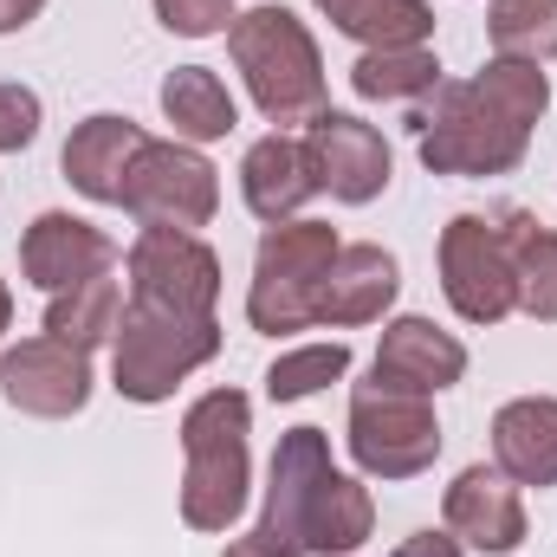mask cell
Segmentation results:
<instances>
[{"label":"cell","mask_w":557,"mask_h":557,"mask_svg":"<svg viewBox=\"0 0 557 557\" xmlns=\"http://www.w3.org/2000/svg\"><path fill=\"white\" fill-rule=\"evenodd\" d=\"M376 532V506L370 493L331 467V441L324 428H292L273 447V473H267V512L247 532L267 557H344Z\"/></svg>","instance_id":"1"},{"label":"cell","mask_w":557,"mask_h":557,"mask_svg":"<svg viewBox=\"0 0 557 557\" xmlns=\"http://www.w3.org/2000/svg\"><path fill=\"white\" fill-rule=\"evenodd\" d=\"M227 52H234L267 124H311L324 111V59H318V39L305 33V20L292 7L234 13Z\"/></svg>","instance_id":"2"},{"label":"cell","mask_w":557,"mask_h":557,"mask_svg":"<svg viewBox=\"0 0 557 557\" xmlns=\"http://www.w3.org/2000/svg\"><path fill=\"white\" fill-rule=\"evenodd\" d=\"M247 428L253 409L240 389H208L188 416H182V454H188V473H182V519L195 532H227L247 506Z\"/></svg>","instance_id":"3"},{"label":"cell","mask_w":557,"mask_h":557,"mask_svg":"<svg viewBox=\"0 0 557 557\" xmlns=\"http://www.w3.org/2000/svg\"><path fill=\"white\" fill-rule=\"evenodd\" d=\"M416 131H421V162L434 175H512L525 162V143L532 131L512 124L506 111H493L480 98V85H447L434 98H421L416 111Z\"/></svg>","instance_id":"4"},{"label":"cell","mask_w":557,"mask_h":557,"mask_svg":"<svg viewBox=\"0 0 557 557\" xmlns=\"http://www.w3.org/2000/svg\"><path fill=\"white\" fill-rule=\"evenodd\" d=\"M221 324L214 318H175L156 305H131L111 337V383L124 403H169L182 376L214 363Z\"/></svg>","instance_id":"5"},{"label":"cell","mask_w":557,"mask_h":557,"mask_svg":"<svg viewBox=\"0 0 557 557\" xmlns=\"http://www.w3.org/2000/svg\"><path fill=\"white\" fill-rule=\"evenodd\" d=\"M337 260V234L324 221H278L267 227L260 253H253V292H247V318L253 331H305L318 324V285Z\"/></svg>","instance_id":"6"},{"label":"cell","mask_w":557,"mask_h":557,"mask_svg":"<svg viewBox=\"0 0 557 557\" xmlns=\"http://www.w3.org/2000/svg\"><path fill=\"white\" fill-rule=\"evenodd\" d=\"M441 292L467 324H499L519 305L506 208L499 214H454L441 227Z\"/></svg>","instance_id":"7"},{"label":"cell","mask_w":557,"mask_h":557,"mask_svg":"<svg viewBox=\"0 0 557 557\" xmlns=\"http://www.w3.org/2000/svg\"><path fill=\"white\" fill-rule=\"evenodd\" d=\"M441 454V421L428 396H396L383 383H363L350 396V460L370 480H416Z\"/></svg>","instance_id":"8"},{"label":"cell","mask_w":557,"mask_h":557,"mask_svg":"<svg viewBox=\"0 0 557 557\" xmlns=\"http://www.w3.org/2000/svg\"><path fill=\"white\" fill-rule=\"evenodd\" d=\"M124 208L137 214L143 227L195 234L221 208V175H214V162L195 143H156L149 137L137 156V169H131V182H124Z\"/></svg>","instance_id":"9"},{"label":"cell","mask_w":557,"mask_h":557,"mask_svg":"<svg viewBox=\"0 0 557 557\" xmlns=\"http://www.w3.org/2000/svg\"><path fill=\"white\" fill-rule=\"evenodd\" d=\"M124 273H131V305H156V311H175V318H214L221 260L195 234L143 227L131 260H124Z\"/></svg>","instance_id":"10"},{"label":"cell","mask_w":557,"mask_h":557,"mask_svg":"<svg viewBox=\"0 0 557 557\" xmlns=\"http://www.w3.org/2000/svg\"><path fill=\"white\" fill-rule=\"evenodd\" d=\"M0 396L7 409L39 421H65L91 403V350L65 337H20L0 357Z\"/></svg>","instance_id":"11"},{"label":"cell","mask_w":557,"mask_h":557,"mask_svg":"<svg viewBox=\"0 0 557 557\" xmlns=\"http://www.w3.org/2000/svg\"><path fill=\"white\" fill-rule=\"evenodd\" d=\"M305 162H311V182L331 195V201H376L389 188V143L376 124L350 117V111H318L311 131H305Z\"/></svg>","instance_id":"12"},{"label":"cell","mask_w":557,"mask_h":557,"mask_svg":"<svg viewBox=\"0 0 557 557\" xmlns=\"http://www.w3.org/2000/svg\"><path fill=\"white\" fill-rule=\"evenodd\" d=\"M111 260H117L111 234L91 227V221H78V214H59V208L39 214L20 234V273H26V285H39V292H72L78 278L111 273Z\"/></svg>","instance_id":"13"},{"label":"cell","mask_w":557,"mask_h":557,"mask_svg":"<svg viewBox=\"0 0 557 557\" xmlns=\"http://www.w3.org/2000/svg\"><path fill=\"white\" fill-rule=\"evenodd\" d=\"M441 519L473 552H519L525 545V506L499 467H460L447 499H441Z\"/></svg>","instance_id":"14"},{"label":"cell","mask_w":557,"mask_h":557,"mask_svg":"<svg viewBox=\"0 0 557 557\" xmlns=\"http://www.w3.org/2000/svg\"><path fill=\"white\" fill-rule=\"evenodd\" d=\"M467 376V344L447 337L434 318H396L376 344V383L396 396H441Z\"/></svg>","instance_id":"15"},{"label":"cell","mask_w":557,"mask_h":557,"mask_svg":"<svg viewBox=\"0 0 557 557\" xmlns=\"http://www.w3.org/2000/svg\"><path fill=\"white\" fill-rule=\"evenodd\" d=\"M396 292H403L396 253H383V247H370V240L337 247L331 273H324V285H318V324H331V331L376 324V318L396 305Z\"/></svg>","instance_id":"16"},{"label":"cell","mask_w":557,"mask_h":557,"mask_svg":"<svg viewBox=\"0 0 557 557\" xmlns=\"http://www.w3.org/2000/svg\"><path fill=\"white\" fill-rule=\"evenodd\" d=\"M143 131L131 117H85L72 137H65V156H59V169H65V182L78 188V195H91V201H117L124 208V182H131V169H137L143 156Z\"/></svg>","instance_id":"17"},{"label":"cell","mask_w":557,"mask_h":557,"mask_svg":"<svg viewBox=\"0 0 557 557\" xmlns=\"http://www.w3.org/2000/svg\"><path fill=\"white\" fill-rule=\"evenodd\" d=\"M493 467L512 486H557V396H519L493 416Z\"/></svg>","instance_id":"18"},{"label":"cell","mask_w":557,"mask_h":557,"mask_svg":"<svg viewBox=\"0 0 557 557\" xmlns=\"http://www.w3.org/2000/svg\"><path fill=\"white\" fill-rule=\"evenodd\" d=\"M240 195H247V208L278 227V221H292L311 195H318V182H311V162H305V143L292 137H260L247 149V162H240Z\"/></svg>","instance_id":"19"},{"label":"cell","mask_w":557,"mask_h":557,"mask_svg":"<svg viewBox=\"0 0 557 557\" xmlns=\"http://www.w3.org/2000/svg\"><path fill=\"white\" fill-rule=\"evenodd\" d=\"M162 117L175 124L182 143H214V137H227V131L240 124L227 85H221L208 65H175V72L162 78Z\"/></svg>","instance_id":"20"},{"label":"cell","mask_w":557,"mask_h":557,"mask_svg":"<svg viewBox=\"0 0 557 557\" xmlns=\"http://www.w3.org/2000/svg\"><path fill=\"white\" fill-rule=\"evenodd\" d=\"M318 13L344 39H357L363 52H376V46H428V33H434L428 0H318Z\"/></svg>","instance_id":"21"},{"label":"cell","mask_w":557,"mask_h":557,"mask_svg":"<svg viewBox=\"0 0 557 557\" xmlns=\"http://www.w3.org/2000/svg\"><path fill=\"white\" fill-rule=\"evenodd\" d=\"M350 85L370 104H421L441 91V59L428 46H376L350 65Z\"/></svg>","instance_id":"22"},{"label":"cell","mask_w":557,"mask_h":557,"mask_svg":"<svg viewBox=\"0 0 557 557\" xmlns=\"http://www.w3.org/2000/svg\"><path fill=\"white\" fill-rule=\"evenodd\" d=\"M117 318H124L117 278L91 273V278H78L72 292H52V305H46V337H65V344H78V350H98V344L117 337Z\"/></svg>","instance_id":"23"},{"label":"cell","mask_w":557,"mask_h":557,"mask_svg":"<svg viewBox=\"0 0 557 557\" xmlns=\"http://www.w3.org/2000/svg\"><path fill=\"white\" fill-rule=\"evenodd\" d=\"M506 227H512V278H519V311L557 324V234L525 214V208H506Z\"/></svg>","instance_id":"24"},{"label":"cell","mask_w":557,"mask_h":557,"mask_svg":"<svg viewBox=\"0 0 557 557\" xmlns=\"http://www.w3.org/2000/svg\"><path fill=\"white\" fill-rule=\"evenodd\" d=\"M486 39L499 59H557V0H493L486 7Z\"/></svg>","instance_id":"25"},{"label":"cell","mask_w":557,"mask_h":557,"mask_svg":"<svg viewBox=\"0 0 557 557\" xmlns=\"http://www.w3.org/2000/svg\"><path fill=\"white\" fill-rule=\"evenodd\" d=\"M473 85H480V98H486L493 111H506V117L525 124V131L552 111V85H545V72H539L532 59H499V52H493Z\"/></svg>","instance_id":"26"},{"label":"cell","mask_w":557,"mask_h":557,"mask_svg":"<svg viewBox=\"0 0 557 557\" xmlns=\"http://www.w3.org/2000/svg\"><path fill=\"white\" fill-rule=\"evenodd\" d=\"M344 376H350L344 344H305V350H285L267 370V396L273 403H305V396H318L324 383H344Z\"/></svg>","instance_id":"27"},{"label":"cell","mask_w":557,"mask_h":557,"mask_svg":"<svg viewBox=\"0 0 557 557\" xmlns=\"http://www.w3.org/2000/svg\"><path fill=\"white\" fill-rule=\"evenodd\" d=\"M156 20L182 39H208L234 26V0H156Z\"/></svg>","instance_id":"28"},{"label":"cell","mask_w":557,"mask_h":557,"mask_svg":"<svg viewBox=\"0 0 557 557\" xmlns=\"http://www.w3.org/2000/svg\"><path fill=\"white\" fill-rule=\"evenodd\" d=\"M39 137V98L26 85H0V149H26Z\"/></svg>","instance_id":"29"},{"label":"cell","mask_w":557,"mask_h":557,"mask_svg":"<svg viewBox=\"0 0 557 557\" xmlns=\"http://www.w3.org/2000/svg\"><path fill=\"white\" fill-rule=\"evenodd\" d=\"M396 557H460V539L454 532H416Z\"/></svg>","instance_id":"30"},{"label":"cell","mask_w":557,"mask_h":557,"mask_svg":"<svg viewBox=\"0 0 557 557\" xmlns=\"http://www.w3.org/2000/svg\"><path fill=\"white\" fill-rule=\"evenodd\" d=\"M46 0H0V33H20L26 20H39Z\"/></svg>","instance_id":"31"},{"label":"cell","mask_w":557,"mask_h":557,"mask_svg":"<svg viewBox=\"0 0 557 557\" xmlns=\"http://www.w3.org/2000/svg\"><path fill=\"white\" fill-rule=\"evenodd\" d=\"M227 557H267V552H260L253 539H240V545H227Z\"/></svg>","instance_id":"32"},{"label":"cell","mask_w":557,"mask_h":557,"mask_svg":"<svg viewBox=\"0 0 557 557\" xmlns=\"http://www.w3.org/2000/svg\"><path fill=\"white\" fill-rule=\"evenodd\" d=\"M7 324H13V292L0 285V331H7Z\"/></svg>","instance_id":"33"}]
</instances>
